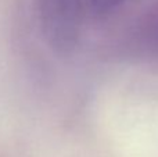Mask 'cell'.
Instances as JSON below:
<instances>
[{
	"label": "cell",
	"mask_w": 158,
	"mask_h": 157,
	"mask_svg": "<svg viewBox=\"0 0 158 157\" xmlns=\"http://www.w3.org/2000/svg\"><path fill=\"white\" fill-rule=\"evenodd\" d=\"M83 0H39L43 33L50 46L68 52L77 43L82 22Z\"/></svg>",
	"instance_id": "1"
},
{
	"label": "cell",
	"mask_w": 158,
	"mask_h": 157,
	"mask_svg": "<svg viewBox=\"0 0 158 157\" xmlns=\"http://www.w3.org/2000/svg\"><path fill=\"white\" fill-rule=\"evenodd\" d=\"M92 11L97 14H104L117 8L123 0H85Z\"/></svg>",
	"instance_id": "2"
}]
</instances>
